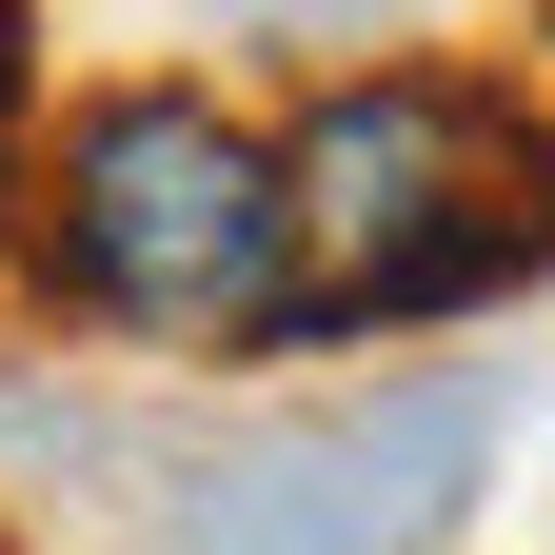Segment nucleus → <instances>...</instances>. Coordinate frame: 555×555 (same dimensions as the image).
I'll return each mask as SVG.
<instances>
[{
  "label": "nucleus",
  "mask_w": 555,
  "mask_h": 555,
  "mask_svg": "<svg viewBox=\"0 0 555 555\" xmlns=\"http://www.w3.org/2000/svg\"><path fill=\"white\" fill-rule=\"evenodd\" d=\"M21 119H40V60H21V0H0V179H21V159H40V139H21Z\"/></svg>",
  "instance_id": "3"
},
{
  "label": "nucleus",
  "mask_w": 555,
  "mask_h": 555,
  "mask_svg": "<svg viewBox=\"0 0 555 555\" xmlns=\"http://www.w3.org/2000/svg\"><path fill=\"white\" fill-rule=\"evenodd\" d=\"M278 179H298V337H377V318L555 278V119L516 80H456V60L318 80Z\"/></svg>",
  "instance_id": "2"
},
{
  "label": "nucleus",
  "mask_w": 555,
  "mask_h": 555,
  "mask_svg": "<svg viewBox=\"0 0 555 555\" xmlns=\"http://www.w3.org/2000/svg\"><path fill=\"white\" fill-rule=\"evenodd\" d=\"M535 21H555V0H535Z\"/></svg>",
  "instance_id": "4"
},
{
  "label": "nucleus",
  "mask_w": 555,
  "mask_h": 555,
  "mask_svg": "<svg viewBox=\"0 0 555 555\" xmlns=\"http://www.w3.org/2000/svg\"><path fill=\"white\" fill-rule=\"evenodd\" d=\"M21 278L159 358L298 337V179L219 80H100L21 159Z\"/></svg>",
  "instance_id": "1"
}]
</instances>
